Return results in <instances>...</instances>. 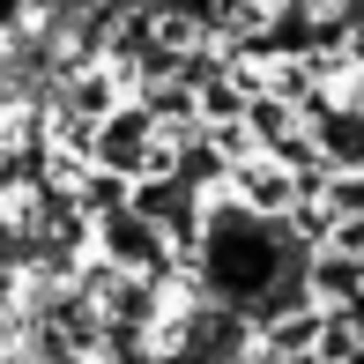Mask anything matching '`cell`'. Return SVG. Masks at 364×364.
I'll return each mask as SVG.
<instances>
[{
	"instance_id": "277c9868",
	"label": "cell",
	"mask_w": 364,
	"mask_h": 364,
	"mask_svg": "<svg viewBox=\"0 0 364 364\" xmlns=\"http://www.w3.org/2000/svg\"><path fill=\"white\" fill-rule=\"evenodd\" d=\"M245 364H290V357H245Z\"/></svg>"
},
{
	"instance_id": "6da1fadb",
	"label": "cell",
	"mask_w": 364,
	"mask_h": 364,
	"mask_svg": "<svg viewBox=\"0 0 364 364\" xmlns=\"http://www.w3.org/2000/svg\"><path fill=\"white\" fill-rule=\"evenodd\" d=\"M201 275H208V290H216V305L245 312V320H275L283 297H297L312 283L305 245L275 216H260V208H216V216H208Z\"/></svg>"
},
{
	"instance_id": "7a4b0ae2",
	"label": "cell",
	"mask_w": 364,
	"mask_h": 364,
	"mask_svg": "<svg viewBox=\"0 0 364 364\" xmlns=\"http://www.w3.org/2000/svg\"><path fill=\"white\" fill-rule=\"evenodd\" d=\"M164 364H245V312L201 305L178 320V342L164 350Z\"/></svg>"
},
{
	"instance_id": "3957f363",
	"label": "cell",
	"mask_w": 364,
	"mask_h": 364,
	"mask_svg": "<svg viewBox=\"0 0 364 364\" xmlns=\"http://www.w3.org/2000/svg\"><path fill=\"white\" fill-rule=\"evenodd\" d=\"M350 320H357V335H364V290H357V297H350Z\"/></svg>"
}]
</instances>
